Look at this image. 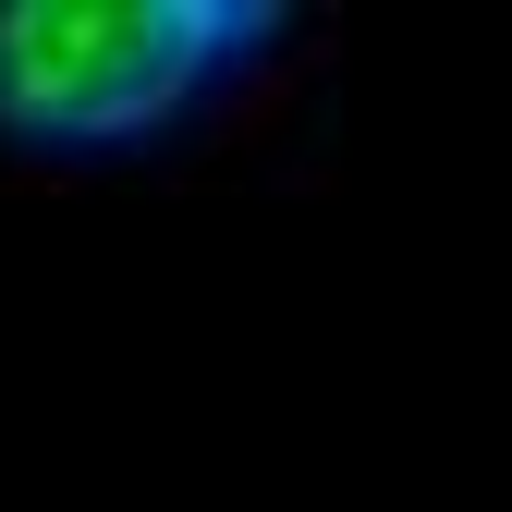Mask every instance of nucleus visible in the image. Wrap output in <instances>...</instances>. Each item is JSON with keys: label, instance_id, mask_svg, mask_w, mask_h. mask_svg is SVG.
Instances as JSON below:
<instances>
[{"label": "nucleus", "instance_id": "f257e3e1", "mask_svg": "<svg viewBox=\"0 0 512 512\" xmlns=\"http://www.w3.org/2000/svg\"><path fill=\"white\" fill-rule=\"evenodd\" d=\"M256 37H281V0H0V122L61 147L147 135Z\"/></svg>", "mask_w": 512, "mask_h": 512}]
</instances>
